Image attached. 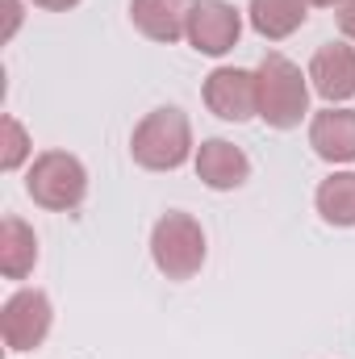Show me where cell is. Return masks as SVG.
<instances>
[{
  "label": "cell",
  "mask_w": 355,
  "mask_h": 359,
  "mask_svg": "<svg viewBox=\"0 0 355 359\" xmlns=\"http://www.w3.org/2000/svg\"><path fill=\"white\" fill-rule=\"evenodd\" d=\"M305 4H322V8H330V4H339V0H305Z\"/></svg>",
  "instance_id": "d6986e66"
},
{
  "label": "cell",
  "mask_w": 355,
  "mask_h": 359,
  "mask_svg": "<svg viewBox=\"0 0 355 359\" xmlns=\"http://www.w3.org/2000/svg\"><path fill=\"white\" fill-rule=\"evenodd\" d=\"M151 259L168 280H192L205 264V230L188 213H163L151 230Z\"/></svg>",
  "instance_id": "3957f363"
},
{
  "label": "cell",
  "mask_w": 355,
  "mask_h": 359,
  "mask_svg": "<svg viewBox=\"0 0 355 359\" xmlns=\"http://www.w3.org/2000/svg\"><path fill=\"white\" fill-rule=\"evenodd\" d=\"M21 25V0H4V38H13Z\"/></svg>",
  "instance_id": "e0dca14e"
},
{
  "label": "cell",
  "mask_w": 355,
  "mask_h": 359,
  "mask_svg": "<svg viewBox=\"0 0 355 359\" xmlns=\"http://www.w3.org/2000/svg\"><path fill=\"white\" fill-rule=\"evenodd\" d=\"M196 0H134L130 4V17L134 25L151 38V42H176L188 34V13H192Z\"/></svg>",
  "instance_id": "8fae6325"
},
{
  "label": "cell",
  "mask_w": 355,
  "mask_h": 359,
  "mask_svg": "<svg viewBox=\"0 0 355 359\" xmlns=\"http://www.w3.org/2000/svg\"><path fill=\"white\" fill-rule=\"evenodd\" d=\"M309 147L326 163H355V109H322L309 121Z\"/></svg>",
  "instance_id": "9c48e42d"
},
{
  "label": "cell",
  "mask_w": 355,
  "mask_h": 359,
  "mask_svg": "<svg viewBox=\"0 0 355 359\" xmlns=\"http://www.w3.org/2000/svg\"><path fill=\"white\" fill-rule=\"evenodd\" d=\"M25 192L34 196V205L51 209V213H67L88 196V172L76 155L46 151V155L34 159V168L25 176Z\"/></svg>",
  "instance_id": "277c9868"
},
{
  "label": "cell",
  "mask_w": 355,
  "mask_h": 359,
  "mask_svg": "<svg viewBox=\"0 0 355 359\" xmlns=\"http://www.w3.org/2000/svg\"><path fill=\"white\" fill-rule=\"evenodd\" d=\"M255 92H260V117L272 130H297L309 113V84L301 67L284 55H264L255 67Z\"/></svg>",
  "instance_id": "6da1fadb"
},
{
  "label": "cell",
  "mask_w": 355,
  "mask_h": 359,
  "mask_svg": "<svg viewBox=\"0 0 355 359\" xmlns=\"http://www.w3.org/2000/svg\"><path fill=\"white\" fill-rule=\"evenodd\" d=\"M38 8H51V13H67V8H76L80 0H34Z\"/></svg>",
  "instance_id": "ac0fdd59"
},
{
  "label": "cell",
  "mask_w": 355,
  "mask_h": 359,
  "mask_svg": "<svg viewBox=\"0 0 355 359\" xmlns=\"http://www.w3.org/2000/svg\"><path fill=\"white\" fill-rule=\"evenodd\" d=\"M335 17H339V29L355 42V0H339L335 4Z\"/></svg>",
  "instance_id": "2e32d148"
},
{
  "label": "cell",
  "mask_w": 355,
  "mask_h": 359,
  "mask_svg": "<svg viewBox=\"0 0 355 359\" xmlns=\"http://www.w3.org/2000/svg\"><path fill=\"white\" fill-rule=\"evenodd\" d=\"M29 155V134L17 117H0V168L4 172H17Z\"/></svg>",
  "instance_id": "9a60e30c"
},
{
  "label": "cell",
  "mask_w": 355,
  "mask_h": 359,
  "mask_svg": "<svg viewBox=\"0 0 355 359\" xmlns=\"http://www.w3.org/2000/svg\"><path fill=\"white\" fill-rule=\"evenodd\" d=\"M205 104L222 121H251L260 117V92H255V72L243 67H217L205 80Z\"/></svg>",
  "instance_id": "52a82bcc"
},
{
  "label": "cell",
  "mask_w": 355,
  "mask_h": 359,
  "mask_svg": "<svg viewBox=\"0 0 355 359\" xmlns=\"http://www.w3.org/2000/svg\"><path fill=\"white\" fill-rule=\"evenodd\" d=\"M192 151V126L176 104H163L155 113H147L130 138V155L138 168L147 172H176Z\"/></svg>",
  "instance_id": "7a4b0ae2"
},
{
  "label": "cell",
  "mask_w": 355,
  "mask_h": 359,
  "mask_svg": "<svg viewBox=\"0 0 355 359\" xmlns=\"http://www.w3.org/2000/svg\"><path fill=\"white\" fill-rule=\"evenodd\" d=\"M51 297L42 288H21L4 301L0 309V330H4V343L8 351L25 355V351H38L51 334Z\"/></svg>",
  "instance_id": "5b68a950"
},
{
  "label": "cell",
  "mask_w": 355,
  "mask_h": 359,
  "mask_svg": "<svg viewBox=\"0 0 355 359\" xmlns=\"http://www.w3.org/2000/svg\"><path fill=\"white\" fill-rule=\"evenodd\" d=\"M239 34H243V17H239L234 4H226V0H196V4H192V13H188V34H184V38L192 42L196 55L217 59V55L234 50Z\"/></svg>",
  "instance_id": "8992f818"
},
{
  "label": "cell",
  "mask_w": 355,
  "mask_h": 359,
  "mask_svg": "<svg viewBox=\"0 0 355 359\" xmlns=\"http://www.w3.org/2000/svg\"><path fill=\"white\" fill-rule=\"evenodd\" d=\"M38 264V238L21 217H4L0 222V271L8 280H25Z\"/></svg>",
  "instance_id": "7c38bea8"
},
{
  "label": "cell",
  "mask_w": 355,
  "mask_h": 359,
  "mask_svg": "<svg viewBox=\"0 0 355 359\" xmlns=\"http://www.w3.org/2000/svg\"><path fill=\"white\" fill-rule=\"evenodd\" d=\"M196 176L205 180L213 192H230V188H243V184H247L251 159H247L234 142L209 138V142H201V151H196Z\"/></svg>",
  "instance_id": "30bf717a"
},
{
  "label": "cell",
  "mask_w": 355,
  "mask_h": 359,
  "mask_svg": "<svg viewBox=\"0 0 355 359\" xmlns=\"http://www.w3.org/2000/svg\"><path fill=\"white\" fill-rule=\"evenodd\" d=\"M251 25H255V34L267 38V42H280V38H288V34H297L301 25H305V0H251Z\"/></svg>",
  "instance_id": "4fadbf2b"
},
{
  "label": "cell",
  "mask_w": 355,
  "mask_h": 359,
  "mask_svg": "<svg viewBox=\"0 0 355 359\" xmlns=\"http://www.w3.org/2000/svg\"><path fill=\"white\" fill-rule=\"evenodd\" d=\"M314 201H318V213L326 226H335V230L355 226V172H335L330 180H322Z\"/></svg>",
  "instance_id": "5bb4252c"
},
{
  "label": "cell",
  "mask_w": 355,
  "mask_h": 359,
  "mask_svg": "<svg viewBox=\"0 0 355 359\" xmlns=\"http://www.w3.org/2000/svg\"><path fill=\"white\" fill-rule=\"evenodd\" d=\"M309 80H314V92L330 104L339 100H351L355 96V46L347 42H326L314 50L309 59Z\"/></svg>",
  "instance_id": "ba28073f"
}]
</instances>
